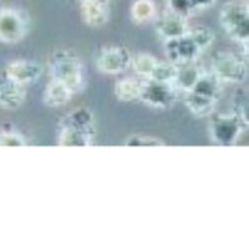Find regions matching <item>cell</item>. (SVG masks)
<instances>
[{"label": "cell", "instance_id": "obj_1", "mask_svg": "<svg viewBox=\"0 0 249 249\" xmlns=\"http://www.w3.org/2000/svg\"><path fill=\"white\" fill-rule=\"evenodd\" d=\"M222 82L211 71H202L195 86L184 93L185 107L196 117L212 116L222 93Z\"/></svg>", "mask_w": 249, "mask_h": 249}, {"label": "cell", "instance_id": "obj_2", "mask_svg": "<svg viewBox=\"0 0 249 249\" xmlns=\"http://www.w3.org/2000/svg\"><path fill=\"white\" fill-rule=\"evenodd\" d=\"M58 142L63 147H87L94 138V118L90 110L77 108L62 118Z\"/></svg>", "mask_w": 249, "mask_h": 249}, {"label": "cell", "instance_id": "obj_3", "mask_svg": "<svg viewBox=\"0 0 249 249\" xmlns=\"http://www.w3.org/2000/svg\"><path fill=\"white\" fill-rule=\"evenodd\" d=\"M51 79L66 85L73 94L79 93L85 86V70L80 58L71 51L54 52L48 63Z\"/></svg>", "mask_w": 249, "mask_h": 249}, {"label": "cell", "instance_id": "obj_4", "mask_svg": "<svg viewBox=\"0 0 249 249\" xmlns=\"http://www.w3.org/2000/svg\"><path fill=\"white\" fill-rule=\"evenodd\" d=\"M219 23L225 33L248 51L249 9L239 0L225 2L219 11Z\"/></svg>", "mask_w": 249, "mask_h": 249}, {"label": "cell", "instance_id": "obj_5", "mask_svg": "<svg viewBox=\"0 0 249 249\" xmlns=\"http://www.w3.org/2000/svg\"><path fill=\"white\" fill-rule=\"evenodd\" d=\"M246 124L234 112L213 115L209 124V131L213 142L220 146H233L237 143Z\"/></svg>", "mask_w": 249, "mask_h": 249}, {"label": "cell", "instance_id": "obj_6", "mask_svg": "<svg viewBox=\"0 0 249 249\" xmlns=\"http://www.w3.org/2000/svg\"><path fill=\"white\" fill-rule=\"evenodd\" d=\"M212 72L222 82L240 84L248 76L245 61L231 51L216 52L212 61Z\"/></svg>", "mask_w": 249, "mask_h": 249}, {"label": "cell", "instance_id": "obj_7", "mask_svg": "<svg viewBox=\"0 0 249 249\" xmlns=\"http://www.w3.org/2000/svg\"><path fill=\"white\" fill-rule=\"evenodd\" d=\"M178 89L171 83H162L155 80L142 82L140 99L146 105L155 109H169L176 104Z\"/></svg>", "mask_w": 249, "mask_h": 249}, {"label": "cell", "instance_id": "obj_8", "mask_svg": "<svg viewBox=\"0 0 249 249\" xmlns=\"http://www.w3.org/2000/svg\"><path fill=\"white\" fill-rule=\"evenodd\" d=\"M164 53L168 57V61L177 66H183L196 63V61L203 52L196 44L189 30L180 37L164 41Z\"/></svg>", "mask_w": 249, "mask_h": 249}, {"label": "cell", "instance_id": "obj_9", "mask_svg": "<svg viewBox=\"0 0 249 249\" xmlns=\"http://www.w3.org/2000/svg\"><path fill=\"white\" fill-rule=\"evenodd\" d=\"M132 54L124 46L108 45L97 55L96 67L104 74L119 75L131 67Z\"/></svg>", "mask_w": 249, "mask_h": 249}, {"label": "cell", "instance_id": "obj_10", "mask_svg": "<svg viewBox=\"0 0 249 249\" xmlns=\"http://www.w3.org/2000/svg\"><path fill=\"white\" fill-rule=\"evenodd\" d=\"M28 30L26 17L14 8L0 9V41L14 44L21 41Z\"/></svg>", "mask_w": 249, "mask_h": 249}, {"label": "cell", "instance_id": "obj_11", "mask_svg": "<svg viewBox=\"0 0 249 249\" xmlns=\"http://www.w3.org/2000/svg\"><path fill=\"white\" fill-rule=\"evenodd\" d=\"M155 28L163 41L180 37L190 30L188 19L170 10L156 19Z\"/></svg>", "mask_w": 249, "mask_h": 249}, {"label": "cell", "instance_id": "obj_12", "mask_svg": "<svg viewBox=\"0 0 249 249\" xmlns=\"http://www.w3.org/2000/svg\"><path fill=\"white\" fill-rule=\"evenodd\" d=\"M25 97V85L4 73L0 76V106L7 110H15L22 105Z\"/></svg>", "mask_w": 249, "mask_h": 249}, {"label": "cell", "instance_id": "obj_13", "mask_svg": "<svg viewBox=\"0 0 249 249\" xmlns=\"http://www.w3.org/2000/svg\"><path fill=\"white\" fill-rule=\"evenodd\" d=\"M43 69L39 63L32 60H14L5 67L4 74L11 79L28 85L35 83L42 76Z\"/></svg>", "mask_w": 249, "mask_h": 249}, {"label": "cell", "instance_id": "obj_14", "mask_svg": "<svg viewBox=\"0 0 249 249\" xmlns=\"http://www.w3.org/2000/svg\"><path fill=\"white\" fill-rule=\"evenodd\" d=\"M80 13L83 21L88 26L100 27L105 25L109 19V6L97 0H79Z\"/></svg>", "mask_w": 249, "mask_h": 249}, {"label": "cell", "instance_id": "obj_15", "mask_svg": "<svg viewBox=\"0 0 249 249\" xmlns=\"http://www.w3.org/2000/svg\"><path fill=\"white\" fill-rule=\"evenodd\" d=\"M216 0H167V6L168 10L188 19L212 8Z\"/></svg>", "mask_w": 249, "mask_h": 249}, {"label": "cell", "instance_id": "obj_16", "mask_svg": "<svg viewBox=\"0 0 249 249\" xmlns=\"http://www.w3.org/2000/svg\"><path fill=\"white\" fill-rule=\"evenodd\" d=\"M73 95V92L63 83L51 79L45 87L43 101L50 108H60L65 106Z\"/></svg>", "mask_w": 249, "mask_h": 249}, {"label": "cell", "instance_id": "obj_17", "mask_svg": "<svg viewBox=\"0 0 249 249\" xmlns=\"http://www.w3.org/2000/svg\"><path fill=\"white\" fill-rule=\"evenodd\" d=\"M202 71L203 70L196 65V63L178 66V75L174 85L178 91H182L183 93L188 92L195 86Z\"/></svg>", "mask_w": 249, "mask_h": 249}, {"label": "cell", "instance_id": "obj_18", "mask_svg": "<svg viewBox=\"0 0 249 249\" xmlns=\"http://www.w3.org/2000/svg\"><path fill=\"white\" fill-rule=\"evenodd\" d=\"M142 90V82L139 80L127 77L119 80L114 88L115 96L122 102H133L140 99Z\"/></svg>", "mask_w": 249, "mask_h": 249}, {"label": "cell", "instance_id": "obj_19", "mask_svg": "<svg viewBox=\"0 0 249 249\" xmlns=\"http://www.w3.org/2000/svg\"><path fill=\"white\" fill-rule=\"evenodd\" d=\"M130 14L132 20L137 24L149 23L157 15L154 0H135L131 6Z\"/></svg>", "mask_w": 249, "mask_h": 249}, {"label": "cell", "instance_id": "obj_20", "mask_svg": "<svg viewBox=\"0 0 249 249\" xmlns=\"http://www.w3.org/2000/svg\"><path fill=\"white\" fill-rule=\"evenodd\" d=\"M159 60L149 53H138L132 56L131 66L135 72L144 78V80L150 79Z\"/></svg>", "mask_w": 249, "mask_h": 249}, {"label": "cell", "instance_id": "obj_21", "mask_svg": "<svg viewBox=\"0 0 249 249\" xmlns=\"http://www.w3.org/2000/svg\"><path fill=\"white\" fill-rule=\"evenodd\" d=\"M178 71V66L170 61H159L156 65L150 79L162 83H171L174 84Z\"/></svg>", "mask_w": 249, "mask_h": 249}, {"label": "cell", "instance_id": "obj_22", "mask_svg": "<svg viewBox=\"0 0 249 249\" xmlns=\"http://www.w3.org/2000/svg\"><path fill=\"white\" fill-rule=\"evenodd\" d=\"M190 33L202 52L209 49L216 38L213 30L206 26H198L194 29H190Z\"/></svg>", "mask_w": 249, "mask_h": 249}, {"label": "cell", "instance_id": "obj_23", "mask_svg": "<svg viewBox=\"0 0 249 249\" xmlns=\"http://www.w3.org/2000/svg\"><path fill=\"white\" fill-rule=\"evenodd\" d=\"M127 147H162L165 146L163 141L159 138L144 135H134L126 141Z\"/></svg>", "mask_w": 249, "mask_h": 249}, {"label": "cell", "instance_id": "obj_24", "mask_svg": "<svg viewBox=\"0 0 249 249\" xmlns=\"http://www.w3.org/2000/svg\"><path fill=\"white\" fill-rule=\"evenodd\" d=\"M0 144L1 146H9V147H19L25 144V141L21 136L17 134H3L0 136Z\"/></svg>", "mask_w": 249, "mask_h": 249}, {"label": "cell", "instance_id": "obj_25", "mask_svg": "<svg viewBox=\"0 0 249 249\" xmlns=\"http://www.w3.org/2000/svg\"><path fill=\"white\" fill-rule=\"evenodd\" d=\"M97 1H99L100 3L106 5V6H109V4L111 3L112 0H97Z\"/></svg>", "mask_w": 249, "mask_h": 249}]
</instances>
